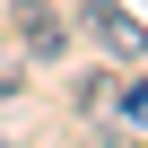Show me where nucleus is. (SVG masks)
<instances>
[{"label": "nucleus", "instance_id": "obj_2", "mask_svg": "<svg viewBox=\"0 0 148 148\" xmlns=\"http://www.w3.org/2000/svg\"><path fill=\"white\" fill-rule=\"evenodd\" d=\"M18 44L35 61H70V18L52 9V0H18Z\"/></svg>", "mask_w": 148, "mask_h": 148}, {"label": "nucleus", "instance_id": "obj_1", "mask_svg": "<svg viewBox=\"0 0 148 148\" xmlns=\"http://www.w3.org/2000/svg\"><path fill=\"white\" fill-rule=\"evenodd\" d=\"M79 9H87V26H96V44L122 61V70H139L148 61V26L131 18V9H113V0H79Z\"/></svg>", "mask_w": 148, "mask_h": 148}, {"label": "nucleus", "instance_id": "obj_3", "mask_svg": "<svg viewBox=\"0 0 148 148\" xmlns=\"http://www.w3.org/2000/svg\"><path fill=\"white\" fill-rule=\"evenodd\" d=\"M113 113H122V122H148V79H131V87H113Z\"/></svg>", "mask_w": 148, "mask_h": 148}]
</instances>
